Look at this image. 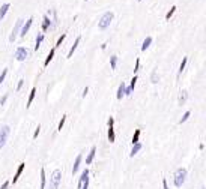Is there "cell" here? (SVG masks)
<instances>
[{
	"instance_id": "obj_1",
	"label": "cell",
	"mask_w": 206,
	"mask_h": 189,
	"mask_svg": "<svg viewBox=\"0 0 206 189\" xmlns=\"http://www.w3.org/2000/svg\"><path fill=\"white\" fill-rule=\"evenodd\" d=\"M60 180H62V171L60 170H54L50 177V185L48 189H59V185H60Z\"/></svg>"
},
{
	"instance_id": "obj_2",
	"label": "cell",
	"mask_w": 206,
	"mask_h": 189,
	"mask_svg": "<svg viewBox=\"0 0 206 189\" xmlns=\"http://www.w3.org/2000/svg\"><path fill=\"white\" fill-rule=\"evenodd\" d=\"M113 12H105V14L101 17V20H99V23H98V27H99V30H105L108 27V26L111 24V21H113Z\"/></svg>"
},
{
	"instance_id": "obj_3",
	"label": "cell",
	"mask_w": 206,
	"mask_h": 189,
	"mask_svg": "<svg viewBox=\"0 0 206 189\" xmlns=\"http://www.w3.org/2000/svg\"><path fill=\"white\" fill-rule=\"evenodd\" d=\"M185 180H187V170H185V168H179L175 173V186L181 188L185 183Z\"/></svg>"
},
{
	"instance_id": "obj_4",
	"label": "cell",
	"mask_w": 206,
	"mask_h": 189,
	"mask_svg": "<svg viewBox=\"0 0 206 189\" xmlns=\"http://www.w3.org/2000/svg\"><path fill=\"white\" fill-rule=\"evenodd\" d=\"M9 131H11V128H9V126H6V125L0 128V149H2V147H5L6 141H8Z\"/></svg>"
},
{
	"instance_id": "obj_5",
	"label": "cell",
	"mask_w": 206,
	"mask_h": 189,
	"mask_svg": "<svg viewBox=\"0 0 206 189\" xmlns=\"http://www.w3.org/2000/svg\"><path fill=\"white\" fill-rule=\"evenodd\" d=\"M23 21H24V20H21V18H18V20H17V23H15V26H14V29H12V33H11V36H9V41H11V42H14L15 39H17V36H18V33H20V30H21Z\"/></svg>"
},
{
	"instance_id": "obj_6",
	"label": "cell",
	"mask_w": 206,
	"mask_h": 189,
	"mask_svg": "<svg viewBox=\"0 0 206 189\" xmlns=\"http://www.w3.org/2000/svg\"><path fill=\"white\" fill-rule=\"evenodd\" d=\"M27 50H26L24 47H18L17 48V51H15V59L18 62H24L26 59H27Z\"/></svg>"
},
{
	"instance_id": "obj_7",
	"label": "cell",
	"mask_w": 206,
	"mask_h": 189,
	"mask_svg": "<svg viewBox=\"0 0 206 189\" xmlns=\"http://www.w3.org/2000/svg\"><path fill=\"white\" fill-rule=\"evenodd\" d=\"M113 125H115V119L113 117H110L108 119V141L110 143H115V128H113Z\"/></svg>"
},
{
	"instance_id": "obj_8",
	"label": "cell",
	"mask_w": 206,
	"mask_h": 189,
	"mask_svg": "<svg viewBox=\"0 0 206 189\" xmlns=\"http://www.w3.org/2000/svg\"><path fill=\"white\" fill-rule=\"evenodd\" d=\"M32 23H33V18L30 17V18L27 20V21H26V24H24V26H21V30H20L21 33H20V35H21V36H26V33H27V32L30 30V27H32Z\"/></svg>"
},
{
	"instance_id": "obj_9",
	"label": "cell",
	"mask_w": 206,
	"mask_h": 189,
	"mask_svg": "<svg viewBox=\"0 0 206 189\" xmlns=\"http://www.w3.org/2000/svg\"><path fill=\"white\" fill-rule=\"evenodd\" d=\"M24 167H26V164H24V162H21V164L18 165L17 171H15V176L12 177V183H17V180L20 179V176H21V173H23V170H24Z\"/></svg>"
},
{
	"instance_id": "obj_10",
	"label": "cell",
	"mask_w": 206,
	"mask_h": 189,
	"mask_svg": "<svg viewBox=\"0 0 206 189\" xmlns=\"http://www.w3.org/2000/svg\"><path fill=\"white\" fill-rule=\"evenodd\" d=\"M95 153H96V147L94 146L90 149V152H89V155H87V158H86V164L87 165H90L92 162H94V158H95Z\"/></svg>"
},
{
	"instance_id": "obj_11",
	"label": "cell",
	"mask_w": 206,
	"mask_h": 189,
	"mask_svg": "<svg viewBox=\"0 0 206 189\" xmlns=\"http://www.w3.org/2000/svg\"><path fill=\"white\" fill-rule=\"evenodd\" d=\"M81 159H83V156H81V155H78L77 158H75L74 167H72V174H75V173L78 171V168H80V164H81Z\"/></svg>"
},
{
	"instance_id": "obj_12",
	"label": "cell",
	"mask_w": 206,
	"mask_h": 189,
	"mask_svg": "<svg viewBox=\"0 0 206 189\" xmlns=\"http://www.w3.org/2000/svg\"><path fill=\"white\" fill-rule=\"evenodd\" d=\"M142 150V143H137V144H132V149H131V152H129V156L132 158L134 155H137L138 152Z\"/></svg>"
},
{
	"instance_id": "obj_13",
	"label": "cell",
	"mask_w": 206,
	"mask_h": 189,
	"mask_svg": "<svg viewBox=\"0 0 206 189\" xmlns=\"http://www.w3.org/2000/svg\"><path fill=\"white\" fill-rule=\"evenodd\" d=\"M125 87H127V86H125V83H121V86H119V89H117V95H116L119 101L125 96Z\"/></svg>"
},
{
	"instance_id": "obj_14",
	"label": "cell",
	"mask_w": 206,
	"mask_h": 189,
	"mask_svg": "<svg viewBox=\"0 0 206 189\" xmlns=\"http://www.w3.org/2000/svg\"><path fill=\"white\" fill-rule=\"evenodd\" d=\"M80 41H81V38H77L75 39V42H74V45H72V47H71V50H69V53H68V59H71L72 57V54H74V51L77 50V47H78V44H80Z\"/></svg>"
},
{
	"instance_id": "obj_15",
	"label": "cell",
	"mask_w": 206,
	"mask_h": 189,
	"mask_svg": "<svg viewBox=\"0 0 206 189\" xmlns=\"http://www.w3.org/2000/svg\"><path fill=\"white\" fill-rule=\"evenodd\" d=\"M187 98H188V92H187V90H182V92H181V95H179V105H184V104H185V101H187Z\"/></svg>"
},
{
	"instance_id": "obj_16",
	"label": "cell",
	"mask_w": 206,
	"mask_h": 189,
	"mask_svg": "<svg viewBox=\"0 0 206 189\" xmlns=\"http://www.w3.org/2000/svg\"><path fill=\"white\" fill-rule=\"evenodd\" d=\"M35 95H36V87H33V89H32V92H30V95H29V101H27V105H26L27 108L32 105L33 99H35Z\"/></svg>"
},
{
	"instance_id": "obj_17",
	"label": "cell",
	"mask_w": 206,
	"mask_h": 189,
	"mask_svg": "<svg viewBox=\"0 0 206 189\" xmlns=\"http://www.w3.org/2000/svg\"><path fill=\"white\" fill-rule=\"evenodd\" d=\"M45 183H47V177H45V170L41 168V189H45Z\"/></svg>"
},
{
	"instance_id": "obj_18",
	"label": "cell",
	"mask_w": 206,
	"mask_h": 189,
	"mask_svg": "<svg viewBox=\"0 0 206 189\" xmlns=\"http://www.w3.org/2000/svg\"><path fill=\"white\" fill-rule=\"evenodd\" d=\"M42 41H44V33H39V35L36 36V44H35V50H36V51L39 50V47H41Z\"/></svg>"
},
{
	"instance_id": "obj_19",
	"label": "cell",
	"mask_w": 206,
	"mask_h": 189,
	"mask_svg": "<svg viewBox=\"0 0 206 189\" xmlns=\"http://www.w3.org/2000/svg\"><path fill=\"white\" fill-rule=\"evenodd\" d=\"M54 48H53V50H50V54L47 56V59H45V62H44V66H48V65H50V62L53 60V57H54Z\"/></svg>"
},
{
	"instance_id": "obj_20",
	"label": "cell",
	"mask_w": 206,
	"mask_h": 189,
	"mask_svg": "<svg viewBox=\"0 0 206 189\" xmlns=\"http://www.w3.org/2000/svg\"><path fill=\"white\" fill-rule=\"evenodd\" d=\"M11 8V5L9 3H5V5H2V9H0V18H5V15H6V12H8V9Z\"/></svg>"
},
{
	"instance_id": "obj_21",
	"label": "cell",
	"mask_w": 206,
	"mask_h": 189,
	"mask_svg": "<svg viewBox=\"0 0 206 189\" xmlns=\"http://www.w3.org/2000/svg\"><path fill=\"white\" fill-rule=\"evenodd\" d=\"M51 26V21H50V18H48V15H44V24H42V30L45 32V30H48V27Z\"/></svg>"
},
{
	"instance_id": "obj_22",
	"label": "cell",
	"mask_w": 206,
	"mask_h": 189,
	"mask_svg": "<svg viewBox=\"0 0 206 189\" xmlns=\"http://www.w3.org/2000/svg\"><path fill=\"white\" fill-rule=\"evenodd\" d=\"M150 44H152V38H150V36H148V38L144 39L143 45H142V50H143V51H146V50H148V48L150 47Z\"/></svg>"
},
{
	"instance_id": "obj_23",
	"label": "cell",
	"mask_w": 206,
	"mask_h": 189,
	"mask_svg": "<svg viewBox=\"0 0 206 189\" xmlns=\"http://www.w3.org/2000/svg\"><path fill=\"white\" fill-rule=\"evenodd\" d=\"M140 129H136V132H134V135H132V144H137L138 143V138H140Z\"/></svg>"
},
{
	"instance_id": "obj_24",
	"label": "cell",
	"mask_w": 206,
	"mask_h": 189,
	"mask_svg": "<svg viewBox=\"0 0 206 189\" xmlns=\"http://www.w3.org/2000/svg\"><path fill=\"white\" fill-rule=\"evenodd\" d=\"M187 62H188V59H187V57H184V59H182V63H181V66H179V72H178V75H181V74L184 72L185 66H187Z\"/></svg>"
},
{
	"instance_id": "obj_25",
	"label": "cell",
	"mask_w": 206,
	"mask_h": 189,
	"mask_svg": "<svg viewBox=\"0 0 206 189\" xmlns=\"http://www.w3.org/2000/svg\"><path fill=\"white\" fill-rule=\"evenodd\" d=\"M116 65H117V56H111L110 57V66H111V69H116Z\"/></svg>"
},
{
	"instance_id": "obj_26",
	"label": "cell",
	"mask_w": 206,
	"mask_h": 189,
	"mask_svg": "<svg viewBox=\"0 0 206 189\" xmlns=\"http://www.w3.org/2000/svg\"><path fill=\"white\" fill-rule=\"evenodd\" d=\"M150 81L157 84L158 83V74H157V71H152V74H150Z\"/></svg>"
},
{
	"instance_id": "obj_27",
	"label": "cell",
	"mask_w": 206,
	"mask_h": 189,
	"mask_svg": "<svg viewBox=\"0 0 206 189\" xmlns=\"http://www.w3.org/2000/svg\"><path fill=\"white\" fill-rule=\"evenodd\" d=\"M175 11H176V6H171V9L167 12V14H165V20H170V18H171V15L175 14Z\"/></svg>"
},
{
	"instance_id": "obj_28",
	"label": "cell",
	"mask_w": 206,
	"mask_h": 189,
	"mask_svg": "<svg viewBox=\"0 0 206 189\" xmlns=\"http://www.w3.org/2000/svg\"><path fill=\"white\" fill-rule=\"evenodd\" d=\"M6 74H8V69H3V71H2V74H0V86H2V83L5 81Z\"/></svg>"
},
{
	"instance_id": "obj_29",
	"label": "cell",
	"mask_w": 206,
	"mask_h": 189,
	"mask_svg": "<svg viewBox=\"0 0 206 189\" xmlns=\"http://www.w3.org/2000/svg\"><path fill=\"white\" fill-rule=\"evenodd\" d=\"M65 120H66V116H62L60 122H59V126H57V129H59V131H62V128H63V125H65Z\"/></svg>"
},
{
	"instance_id": "obj_30",
	"label": "cell",
	"mask_w": 206,
	"mask_h": 189,
	"mask_svg": "<svg viewBox=\"0 0 206 189\" xmlns=\"http://www.w3.org/2000/svg\"><path fill=\"white\" fill-rule=\"evenodd\" d=\"M190 114H191L190 111H187V113H185V114L181 117V120H179V123H184V122H187V120H188V117H190Z\"/></svg>"
},
{
	"instance_id": "obj_31",
	"label": "cell",
	"mask_w": 206,
	"mask_h": 189,
	"mask_svg": "<svg viewBox=\"0 0 206 189\" xmlns=\"http://www.w3.org/2000/svg\"><path fill=\"white\" fill-rule=\"evenodd\" d=\"M65 38H66V35H65V33H62V36L57 39V44H56V47H60V45H62V42L65 41Z\"/></svg>"
},
{
	"instance_id": "obj_32",
	"label": "cell",
	"mask_w": 206,
	"mask_h": 189,
	"mask_svg": "<svg viewBox=\"0 0 206 189\" xmlns=\"http://www.w3.org/2000/svg\"><path fill=\"white\" fill-rule=\"evenodd\" d=\"M136 83H137V77L134 75V78L131 80V84H129V87H131L132 90H134V87H136Z\"/></svg>"
},
{
	"instance_id": "obj_33",
	"label": "cell",
	"mask_w": 206,
	"mask_h": 189,
	"mask_svg": "<svg viewBox=\"0 0 206 189\" xmlns=\"http://www.w3.org/2000/svg\"><path fill=\"white\" fill-rule=\"evenodd\" d=\"M138 68H140V59H137L136 60V66H134V72H137Z\"/></svg>"
},
{
	"instance_id": "obj_34",
	"label": "cell",
	"mask_w": 206,
	"mask_h": 189,
	"mask_svg": "<svg viewBox=\"0 0 206 189\" xmlns=\"http://www.w3.org/2000/svg\"><path fill=\"white\" fill-rule=\"evenodd\" d=\"M131 93H132V89H131L129 86H128V87H125V95H127V96H129Z\"/></svg>"
},
{
	"instance_id": "obj_35",
	"label": "cell",
	"mask_w": 206,
	"mask_h": 189,
	"mask_svg": "<svg viewBox=\"0 0 206 189\" xmlns=\"http://www.w3.org/2000/svg\"><path fill=\"white\" fill-rule=\"evenodd\" d=\"M89 188V177L84 180V183H83V186H81V189H87Z\"/></svg>"
},
{
	"instance_id": "obj_36",
	"label": "cell",
	"mask_w": 206,
	"mask_h": 189,
	"mask_svg": "<svg viewBox=\"0 0 206 189\" xmlns=\"http://www.w3.org/2000/svg\"><path fill=\"white\" fill-rule=\"evenodd\" d=\"M39 132H41V126H38V128H36V131H35V134H33V138H38V135H39Z\"/></svg>"
},
{
	"instance_id": "obj_37",
	"label": "cell",
	"mask_w": 206,
	"mask_h": 189,
	"mask_svg": "<svg viewBox=\"0 0 206 189\" xmlns=\"http://www.w3.org/2000/svg\"><path fill=\"white\" fill-rule=\"evenodd\" d=\"M6 99H8V95H3V98H2V99H0V105H5Z\"/></svg>"
},
{
	"instance_id": "obj_38",
	"label": "cell",
	"mask_w": 206,
	"mask_h": 189,
	"mask_svg": "<svg viewBox=\"0 0 206 189\" xmlns=\"http://www.w3.org/2000/svg\"><path fill=\"white\" fill-rule=\"evenodd\" d=\"M23 84H24V80H20V81H18V86H17V90H21Z\"/></svg>"
},
{
	"instance_id": "obj_39",
	"label": "cell",
	"mask_w": 206,
	"mask_h": 189,
	"mask_svg": "<svg viewBox=\"0 0 206 189\" xmlns=\"http://www.w3.org/2000/svg\"><path fill=\"white\" fill-rule=\"evenodd\" d=\"M9 188V182H5V183L2 185V188H0V189H8Z\"/></svg>"
},
{
	"instance_id": "obj_40",
	"label": "cell",
	"mask_w": 206,
	"mask_h": 189,
	"mask_svg": "<svg viewBox=\"0 0 206 189\" xmlns=\"http://www.w3.org/2000/svg\"><path fill=\"white\" fill-rule=\"evenodd\" d=\"M163 188H164V189H169V186H167V180H165V179H163Z\"/></svg>"
},
{
	"instance_id": "obj_41",
	"label": "cell",
	"mask_w": 206,
	"mask_h": 189,
	"mask_svg": "<svg viewBox=\"0 0 206 189\" xmlns=\"http://www.w3.org/2000/svg\"><path fill=\"white\" fill-rule=\"evenodd\" d=\"M87 92H89V89L86 87V89H84V92H83V96H84V98H86V95H87Z\"/></svg>"
},
{
	"instance_id": "obj_42",
	"label": "cell",
	"mask_w": 206,
	"mask_h": 189,
	"mask_svg": "<svg viewBox=\"0 0 206 189\" xmlns=\"http://www.w3.org/2000/svg\"><path fill=\"white\" fill-rule=\"evenodd\" d=\"M203 189H205V188H203Z\"/></svg>"
}]
</instances>
